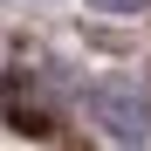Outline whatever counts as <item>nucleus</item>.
Here are the masks:
<instances>
[{"label":"nucleus","instance_id":"obj_1","mask_svg":"<svg viewBox=\"0 0 151 151\" xmlns=\"http://www.w3.org/2000/svg\"><path fill=\"white\" fill-rule=\"evenodd\" d=\"M83 103H89V117L103 124L117 144H131V151L151 144V103H144V89H131V83H96Z\"/></svg>","mask_w":151,"mask_h":151},{"label":"nucleus","instance_id":"obj_2","mask_svg":"<svg viewBox=\"0 0 151 151\" xmlns=\"http://www.w3.org/2000/svg\"><path fill=\"white\" fill-rule=\"evenodd\" d=\"M89 7H103V14H137L144 0H89Z\"/></svg>","mask_w":151,"mask_h":151}]
</instances>
